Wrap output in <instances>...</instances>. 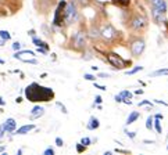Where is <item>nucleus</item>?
Wrapping results in <instances>:
<instances>
[{
  "mask_svg": "<svg viewBox=\"0 0 168 155\" xmlns=\"http://www.w3.org/2000/svg\"><path fill=\"white\" fill-rule=\"evenodd\" d=\"M25 97L32 103H39V101H50L54 97V91L50 87L40 86L39 83H31L29 86L25 87Z\"/></svg>",
  "mask_w": 168,
  "mask_h": 155,
  "instance_id": "1",
  "label": "nucleus"
},
{
  "mask_svg": "<svg viewBox=\"0 0 168 155\" xmlns=\"http://www.w3.org/2000/svg\"><path fill=\"white\" fill-rule=\"evenodd\" d=\"M78 17H79V11H78V6L76 3L72 0L70 3L65 4V8H64V22L65 25H72L78 21Z\"/></svg>",
  "mask_w": 168,
  "mask_h": 155,
  "instance_id": "2",
  "label": "nucleus"
},
{
  "mask_svg": "<svg viewBox=\"0 0 168 155\" xmlns=\"http://www.w3.org/2000/svg\"><path fill=\"white\" fill-rule=\"evenodd\" d=\"M86 32L85 31H76L74 35H72V40H71V43H72V47L75 49V50H83L86 47Z\"/></svg>",
  "mask_w": 168,
  "mask_h": 155,
  "instance_id": "3",
  "label": "nucleus"
},
{
  "mask_svg": "<svg viewBox=\"0 0 168 155\" xmlns=\"http://www.w3.org/2000/svg\"><path fill=\"white\" fill-rule=\"evenodd\" d=\"M106 58H107V61L110 62L115 69H124V68H126V65L129 64V62L125 61L121 55L114 54V53H107V54H106Z\"/></svg>",
  "mask_w": 168,
  "mask_h": 155,
  "instance_id": "4",
  "label": "nucleus"
},
{
  "mask_svg": "<svg viewBox=\"0 0 168 155\" xmlns=\"http://www.w3.org/2000/svg\"><path fill=\"white\" fill-rule=\"evenodd\" d=\"M65 1L61 0L58 3L57 8H56V13H54V17H53V25L54 26H61L63 22H64V8H65Z\"/></svg>",
  "mask_w": 168,
  "mask_h": 155,
  "instance_id": "5",
  "label": "nucleus"
},
{
  "mask_svg": "<svg viewBox=\"0 0 168 155\" xmlns=\"http://www.w3.org/2000/svg\"><path fill=\"white\" fill-rule=\"evenodd\" d=\"M145 49H146V43H145V40L143 39H136L131 43V53H132V55L136 57V58L142 55V53L145 51Z\"/></svg>",
  "mask_w": 168,
  "mask_h": 155,
  "instance_id": "6",
  "label": "nucleus"
},
{
  "mask_svg": "<svg viewBox=\"0 0 168 155\" xmlns=\"http://www.w3.org/2000/svg\"><path fill=\"white\" fill-rule=\"evenodd\" d=\"M100 33H101V37H103L104 40H107V42L115 39V37H117V35H118V32L115 31V28L111 25V24L104 25L103 28L100 29Z\"/></svg>",
  "mask_w": 168,
  "mask_h": 155,
  "instance_id": "7",
  "label": "nucleus"
},
{
  "mask_svg": "<svg viewBox=\"0 0 168 155\" xmlns=\"http://www.w3.org/2000/svg\"><path fill=\"white\" fill-rule=\"evenodd\" d=\"M146 26H147V19L143 15H135L131 19V28L135 29V31H142Z\"/></svg>",
  "mask_w": 168,
  "mask_h": 155,
  "instance_id": "8",
  "label": "nucleus"
},
{
  "mask_svg": "<svg viewBox=\"0 0 168 155\" xmlns=\"http://www.w3.org/2000/svg\"><path fill=\"white\" fill-rule=\"evenodd\" d=\"M151 17H153L154 22L158 25H164L167 24V18H165V13L157 10V8H151Z\"/></svg>",
  "mask_w": 168,
  "mask_h": 155,
  "instance_id": "9",
  "label": "nucleus"
},
{
  "mask_svg": "<svg viewBox=\"0 0 168 155\" xmlns=\"http://www.w3.org/2000/svg\"><path fill=\"white\" fill-rule=\"evenodd\" d=\"M151 8H157V10L167 13V0H150Z\"/></svg>",
  "mask_w": 168,
  "mask_h": 155,
  "instance_id": "10",
  "label": "nucleus"
},
{
  "mask_svg": "<svg viewBox=\"0 0 168 155\" xmlns=\"http://www.w3.org/2000/svg\"><path fill=\"white\" fill-rule=\"evenodd\" d=\"M43 115H45V108L40 107V105H35V107L31 109V112H29V118L31 119H38Z\"/></svg>",
  "mask_w": 168,
  "mask_h": 155,
  "instance_id": "11",
  "label": "nucleus"
},
{
  "mask_svg": "<svg viewBox=\"0 0 168 155\" xmlns=\"http://www.w3.org/2000/svg\"><path fill=\"white\" fill-rule=\"evenodd\" d=\"M4 127H6V132L7 133H14L15 132V127H17V122H15L14 118H7L4 121Z\"/></svg>",
  "mask_w": 168,
  "mask_h": 155,
  "instance_id": "12",
  "label": "nucleus"
},
{
  "mask_svg": "<svg viewBox=\"0 0 168 155\" xmlns=\"http://www.w3.org/2000/svg\"><path fill=\"white\" fill-rule=\"evenodd\" d=\"M35 129V125H24V126H21V127H18L17 130H15V133L14 134H20V136H22V134H26V133H29V132H32V130Z\"/></svg>",
  "mask_w": 168,
  "mask_h": 155,
  "instance_id": "13",
  "label": "nucleus"
},
{
  "mask_svg": "<svg viewBox=\"0 0 168 155\" xmlns=\"http://www.w3.org/2000/svg\"><path fill=\"white\" fill-rule=\"evenodd\" d=\"M99 126H100V121H99L96 116H90L89 122L86 125L88 130H96V129H99Z\"/></svg>",
  "mask_w": 168,
  "mask_h": 155,
  "instance_id": "14",
  "label": "nucleus"
},
{
  "mask_svg": "<svg viewBox=\"0 0 168 155\" xmlns=\"http://www.w3.org/2000/svg\"><path fill=\"white\" fill-rule=\"evenodd\" d=\"M132 97V93L129 90H122L120 94H117L114 97V100H115V103H122V101L125 100V98H131Z\"/></svg>",
  "mask_w": 168,
  "mask_h": 155,
  "instance_id": "15",
  "label": "nucleus"
},
{
  "mask_svg": "<svg viewBox=\"0 0 168 155\" xmlns=\"http://www.w3.org/2000/svg\"><path fill=\"white\" fill-rule=\"evenodd\" d=\"M140 116V114L138 111H133V112H131L128 115V118H126V122H125V125L128 126V125H132V123H135L136 121H138V118Z\"/></svg>",
  "mask_w": 168,
  "mask_h": 155,
  "instance_id": "16",
  "label": "nucleus"
},
{
  "mask_svg": "<svg viewBox=\"0 0 168 155\" xmlns=\"http://www.w3.org/2000/svg\"><path fill=\"white\" fill-rule=\"evenodd\" d=\"M22 55H29V57H35V53H33V51H31V50H22V51H15V54L13 55V57L14 58H18V60H20V58L22 57Z\"/></svg>",
  "mask_w": 168,
  "mask_h": 155,
  "instance_id": "17",
  "label": "nucleus"
},
{
  "mask_svg": "<svg viewBox=\"0 0 168 155\" xmlns=\"http://www.w3.org/2000/svg\"><path fill=\"white\" fill-rule=\"evenodd\" d=\"M32 43L35 44L36 47H45V49H47V50H49V44H47L46 42H43V40H40L39 37L33 36V37H32Z\"/></svg>",
  "mask_w": 168,
  "mask_h": 155,
  "instance_id": "18",
  "label": "nucleus"
},
{
  "mask_svg": "<svg viewBox=\"0 0 168 155\" xmlns=\"http://www.w3.org/2000/svg\"><path fill=\"white\" fill-rule=\"evenodd\" d=\"M154 127V116H147L146 119V129L147 130H151Z\"/></svg>",
  "mask_w": 168,
  "mask_h": 155,
  "instance_id": "19",
  "label": "nucleus"
},
{
  "mask_svg": "<svg viewBox=\"0 0 168 155\" xmlns=\"http://www.w3.org/2000/svg\"><path fill=\"white\" fill-rule=\"evenodd\" d=\"M161 75H168V68H161L154 71L153 73H150V76H161Z\"/></svg>",
  "mask_w": 168,
  "mask_h": 155,
  "instance_id": "20",
  "label": "nucleus"
},
{
  "mask_svg": "<svg viewBox=\"0 0 168 155\" xmlns=\"http://www.w3.org/2000/svg\"><path fill=\"white\" fill-rule=\"evenodd\" d=\"M90 36L92 37H96V39H99V37H101V33H100V29H97L93 26L92 29H90Z\"/></svg>",
  "mask_w": 168,
  "mask_h": 155,
  "instance_id": "21",
  "label": "nucleus"
},
{
  "mask_svg": "<svg viewBox=\"0 0 168 155\" xmlns=\"http://www.w3.org/2000/svg\"><path fill=\"white\" fill-rule=\"evenodd\" d=\"M154 129H156L157 134L163 133V130H161V122H160V119H157V118H154Z\"/></svg>",
  "mask_w": 168,
  "mask_h": 155,
  "instance_id": "22",
  "label": "nucleus"
},
{
  "mask_svg": "<svg viewBox=\"0 0 168 155\" xmlns=\"http://www.w3.org/2000/svg\"><path fill=\"white\" fill-rule=\"evenodd\" d=\"M139 71H143V67H140V65H138V67H135V68L129 69V71H126V75H135L136 72H139Z\"/></svg>",
  "mask_w": 168,
  "mask_h": 155,
  "instance_id": "23",
  "label": "nucleus"
},
{
  "mask_svg": "<svg viewBox=\"0 0 168 155\" xmlns=\"http://www.w3.org/2000/svg\"><path fill=\"white\" fill-rule=\"evenodd\" d=\"M0 37L7 42V40L11 39V35H10V32H8V31H0Z\"/></svg>",
  "mask_w": 168,
  "mask_h": 155,
  "instance_id": "24",
  "label": "nucleus"
},
{
  "mask_svg": "<svg viewBox=\"0 0 168 155\" xmlns=\"http://www.w3.org/2000/svg\"><path fill=\"white\" fill-rule=\"evenodd\" d=\"M81 143H82L83 145H86V147H88V145H90V144H92V139H90V137H82V140H81Z\"/></svg>",
  "mask_w": 168,
  "mask_h": 155,
  "instance_id": "25",
  "label": "nucleus"
},
{
  "mask_svg": "<svg viewBox=\"0 0 168 155\" xmlns=\"http://www.w3.org/2000/svg\"><path fill=\"white\" fill-rule=\"evenodd\" d=\"M56 105H57L58 108L61 109V112H63V114H68V111H67V108H65V105H63L60 103V101H57V103H56Z\"/></svg>",
  "mask_w": 168,
  "mask_h": 155,
  "instance_id": "26",
  "label": "nucleus"
},
{
  "mask_svg": "<svg viewBox=\"0 0 168 155\" xmlns=\"http://www.w3.org/2000/svg\"><path fill=\"white\" fill-rule=\"evenodd\" d=\"M86 150V145H83L82 143H78V144H76V151L78 152H83Z\"/></svg>",
  "mask_w": 168,
  "mask_h": 155,
  "instance_id": "27",
  "label": "nucleus"
},
{
  "mask_svg": "<svg viewBox=\"0 0 168 155\" xmlns=\"http://www.w3.org/2000/svg\"><path fill=\"white\" fill-rule=\"evenodd\" d=\"M24 62H28V64H38V61H36L35 58H21Z\"/></svg>",
  "mask_w": 168,
  "mask_h": 155,
  "instance_id": "28",
  "label": "nucleus"
},
{
  "mask_svg": "<svg viewBox=\"0 0 168 155\" xmlns=\"http://www.w3.org/2000/svg\"><path fill=\"white\" fill-rule=\"evenodd\" d=\"M86 80H90V82H95L96 80V76H93V75H90V73H85V76H83Z\"/></svg>",
  "mask_w": 168,
  "mask_h": 155,
  "instance_id": "29",
  "label": "nucleus"
},
{
  "mask_svg": "<svg viewBox=\"0 0 168 155\" xmlns=\"http://www.w3.org/2000/svg\"><path fill=\"white\" fill-rule=\"evenodd\" d=\"M56 145H57V147H63V145H64V140H63L61 137H57V139H56Z\"/></svg>",
  "mask_w": 168,
  "mask_h": 155,
  "instance_id": "30",
  "label": "nucleus"
},
{
  "mask_svg": "<svg viewBox=\"0 0 168 155\" xmlns=\"http://www.w3.org/2000/svg\"><path fill=\"white\" fill-rule=\"evenodd\" d=\"M6 133H7V132H6V127H4V125H0V139H3Z\"/></svg>",
  "mask_w": 168,
  "mask_h": 155,
  "instance_id": "31",
  "label": "nucleus"
},
{
  "mask_svg": "<svg viewBox=\"0 0 168 155\" xmlns=\"http://www.w3.org/2000/svg\"><path fill=\"white\" fill-rule=\"evenodd\" d=\"M125 134L129 137V139H135L136 137V132H128L126 129H125Z\"/></svg>",
  "mask_w": 168,
  "mask_h": 155,
  "instance_id": "32",
  "label": "nucleus"
},
{
  "mask_svg": "<svg viewBox=\"0 0 168 155\" xmlns=\"http://www.w3.org/2000/svg\"><path fill=\"white\" fill-rule=\"evenodd\" d=\"M20 49H21V43H20V42H14V43H13V50L18 51Z\"/></svg>",
  "mask_w": 168,
  "mask_h": 155,
  "instance_id": "33",
  "label": "nucleus"
},
{
  "mask_svg": "<svg viewBox=\"0 0 168 155\" xmlns=\"http://www.w3.org/2000/svg\"><path fill=\"white\" fill-rule=\"evenodd\" d=\"M101 101H103V98H101V96H99V94H97L96 97H95V105H99V104H101Z\"/></svg>",
  "mask_w": 168,
  "mask_h": 155,
  "instance_id": "34",
  "label": "nucleus"
},
{
  "mask_svg": "<svg viewBox=\"0 0 168 155\" xmlns=\"http://www.w3.org/2000/svg\"><path fill=\"white\" fill-rule=\"evenodd\" d=\"M142 105H150V107H153V104H151V101H149V100L140 101V103H139V107H142Z\"/></svg>",
  "mask_w": 168,
  "mask_h": 155,
  "instance_id": "35",
  "label": "nucleus"
},
{
  "mask_svg": "<svg viewBox=\"0 0 168 155\" xmlns=\"http://www.w3.org/2000/svg\"><path fill=\"white\" fill-rule=\"evenodd\" d=\"M95 87H96V89H99V90H101V91L107 90V87H106V86H103V85H97L96 82H95Z\"/></svg>",
  "mask_w": 168,
  "mask_h": 155,
  "instance_id": "36",
  "label": "nucleus"
},
{
  "mask_svg": "<svg viewBox=\"0 0 168 155\" xmlns=\"http://www.w3.org/2000/svg\"><path fill=\"white\" fill-rule=\"evenodd\" d=\"M114 1H117V3L122 4V6H128V4H129V1H131V0H114Z\"/></svg>",
  "mask_w": 168,
  "mask_h": 155,
  "instance_id": "37",
  "label": "nucleus"
},
{
  "mask_svg": "<svg viewBox=\"0 0 168 155\" xmlns=\"http://www.w3.org/2000/svg\"><path fill=\"white\" fill-rule=\"evenodd\" d=\"M38 53H40V54H47V49H45V47H38Z\"/></svg>",
  "mask_w": 168,
  "mask_h": 155,
  "instance_id": "38",
  "label": "nucleus"
},
{
  "mask_svg": "<svg viewBox=\"0 0 168 155\" xmlns=\"http://www.w3.org/2000/svg\"><path fill=\"white\" fill-rule=\"evenodd\" d=\"M45 155H54V150L53 148H47L46 151H45Z\"/></svg>",
  "mask_w": 168,
  "mask_h": 155,
  "instance_id": "39",
  "label": "nucleus"
},
{
  "mask_svg": "<svg viewBox=\"0 0 168 155\" xmlns=\"http://www.w3.org/2000/svg\"><path fill=\"white\" fill-rule=\"evenodd\" d=\"M99 78H103V79H107V78H110V75H108V73H99Z\"/></svg>",
  "mask_w": 168,
  "mask_h": 155,
  "instance_id": "40",
  "label": "nucleus"
},
{
  "mask_svg": "<svg viewBox=\"0 0 168 155\" xmlns=\"http://www.w3.org/2000/svg\"><path fill=\"white\" fill-rule=\"evenodd\" d=\"M156 103H157V104H163V105H167V107H168V103H164V101H161V100H156Z\"/></svg>",
  "mask_w": 168,
  "mask_h": 155,
  "instance_id": "41",
  "label": "nucleus"
},
{
  "mask_svg": "<svg viewBox=\"0 0 168 155\" xmlns=\"http://www.w3.org/2000/svg\"><path fill=\"white\" fill-rule=\"evenodd\" d=\"M4 104H6V101L3 100V97H0V107H3Z\"/></svg>",
  "mask_w": 168,
  "mask_h": 155,
  "instance_id": "42",
  "label": "nucleus"
},
{
  "mask_svg": "<svg viewBox=\"0 0 168 155\" xmlns=\"http://www.w3.org/2000/svg\"><path fill=\"white\" fill-rule=\"evenodd\" d=\"M154 118H157V119H163L164 116L161 115V114H156V115H154Z\"/></svg>",
  "mask_w": 168,
  "mask_h": 155,
  "instance_id": "43",
  "label": "nucleus"
},
{
  "mask_svg": "<svg viewBox=\"0 0 168 155\" xmlns=\"http://www.w3.org/2000/svg\"><path fill=\"white\" fill-rule=\"evenodd\" d=\"M21 101H22V97H17V98H15V103H17V104H18V103H21Z\"/></svg>",
  "mask_w": 168,
  "mask_h": 155,
  "instance_id": "44",
  "label": "nucleus"
},
{
  "mask_svg": "<svg viewBox=\"0 0 168 155\" xmlns=\"http://www.w3.org/2000/svg\"><path fill=\"white\" fill-rule=\"evenodd\" d=\"M28 33H29V35H31V36H32V37L35 36V31H33V29H32V31H29Z\"/></svg>",
  "mask_w": 168,
  "mask_h": 155,
  "instance_id": "45",
  "label": "nucleus"
},
{
  "mask_svg": "<svg viewBox=\"0 0 168 155\" xmlns=\"http://www.w3.org/2000/svg\"><path fill=\"white\" fill-rule=\"evenodd\" d=\"M4 42H6V40H3L2 37H0V47H2V46H4Z\"/></svg>",
  "mask_w": 168,
  "mask_h": 155,
  "instance_id": "46",
  "label": "nucleus"
},
{
  "mask_svg": "<svg viewBox=\"0 0 168 155\" xmlns=\"http://www.w3.org/2000/svg\"><path fill=\"white\" fill-rule=\"evenodd\" d=\"M4 150H6V147L4 145H0V152H4Z\"/></svg>",
  "mask_w": 168,
  "mask_h": 155,
  "instance_id": "47",
  "label": "nucleus"
},
{
  "mask_svg": "<svg viewBox=\"0 0 168 155\" xmlns=\"http://www.w3.org/2000/svg\"><path fill=\"white\" fill-rule=\"evenodd\" d=\"M135 94H143V90H142V89H140V90H136Z\"/></svg>",
  "mask_w": 168,
  "mask_h": 155,
  "instance_id": "48",
  "label": "nucleus"
},
{
  "mask_svg": "<svg viewBox=\"0 0 168 155\" xmlns=\"http://www.w3.org/2000/svg\"><path fill=\"white\" fill-rule=\"evenodd\" d=\"M0 64H4V61H3V60H2V58H0Z\"/></svg>",
  "mask_w": 168,
  "mask_h": 155,
  "instance_id": "49",
  "label": "nucleus"
},
{
  "mask_svg": "<svg viewBox=\"0 0 168 155\" xmlns=\"http://www.w3.org/2000/svg\"><path fill=\"white\" fill-rule=\"evenodd\" d=\"M167 150H168V145H167Z\"/></svg>",
  "mask_w": 168,
  "mask_h": 155,
  "instance_id": "50",
  "label": "nucleus"
}]
</instances>
